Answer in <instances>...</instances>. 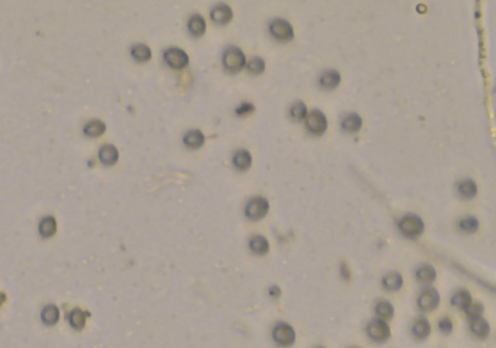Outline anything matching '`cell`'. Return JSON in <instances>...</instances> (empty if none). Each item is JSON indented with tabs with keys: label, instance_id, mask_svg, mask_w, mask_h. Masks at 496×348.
Masks as SVG:
<instances>
[{
	"label": "cell",
	"instance_id": "cell-24",
	"mask_svg": "<svg viewBox=\"0 0 496 348\" xmlns=\"http://www.w3.org/2000/svg\"><path fill=\"white\" fill-rule=\"evenodd\" d=\"M472 300H473L472 299V294H470L469 290H466V289H460V290H457L451 296V305L458 307V309H464Z\"/></svg>",
	"mask_w": 496,
	"mask_h": 348
},
{
	"label": "cell",
	"instance_id": "cell-37",
	"mask_svg": "<svg viewBox=\"0 0 496 348\" xmlns=\"http://www.w3.org/2000/svg\"><path fill=\"white\" fill-rule=\"evenodd\" d=\"M270 296L271 297H280L281 296V289L278 287V286H272V287H270Z\"/></svg>",
	"mask_w": 496,
	"mask_h": 348
},
{
	"label": "cell",
	"instance_id": "cell-33",
	"mask_svg": "<svg viewBox=\"0 0 496 348\" xmlns=\"http://www.w3.org/2000/svg\"><path fill=\"white\" fill-rule=\"evenodd\" d=\"M246 67H248L249 73L258 76V75H262L263 70H265V61H263V58H260V57H253V58L249 60Z\"/></svg>",
	"mask_w": 496,
	"mask_h": 348
},
{
	"label": "cell",
	"instance_id": "cell-12",
	"mask_svg": "<svg viewBox=\"0 0 496 348\" xmlns=\"http://www.w3.org/2000/svg\"><path fill=\"white\" fill-rule=\"evenodd\" d=\"M415 277L421 284H431L437 278V271L429 264H422L421 267H418V270L415 271Z\"/></svg>",
	"mask_w": 496,
	"mask_h": 348
},
{
	"label": "cell",
	"instance_id": "cell-34",
	"mask_svg": "<svg viewBox=\"0 0 496 348\" xmlns=\"http://www.w3.org/2000/svg\"><path fill=\"white\" fill-rule=\"evenodd\" d=\"M253 111H255L253 104H250V102H243V104H240L238 108H236V114H238L239 117H243V115L252 114Z\"/></svg>",
	"mask_w": 496,
	"mask_h": 348
},
{
	"label": "cell",
	"instance_id": "cell-3",
	"mask_svg": "<svg viewBox=\"0 0 496 348\" xmlns=\"http://www.w3.org/2000/svg\"><path fill=\"white\" fill-rule=\"evenodd\" d=\"M270 211V201L265 197H253L245 206V216L250 220H260Z\"/></svg>",
	"mask_w": 496,
	"mask_h": 348
},
{
	"label": "cell",
	"instance_id": "cell-25",
	"mask_svg": "<svg viewBox=\"0 0 496 348\" xmlns=\"http://www.w3.org/2000/svg\"><path fill=\"white\" fill-rule=\"evenodd\" d=\"M58 318H60V312L55 305H47L41 312V319L45 325H55L58 322Z\"/></svg>",
	"mask_w": 496,
	"mask_h": 348
},
{
	"label": "cell",
	"instance_id": "cell-38",
	"mask_svg": "<svg viewBox=\"0 0 496 348\" xmlns=\"http://www.w3.org/2000/svg\"><path fill=\"white\" fill-rule=\"evenodd\" d=\"M5 300H6V296H5V294H3V293H2V292H0V306H2V305H3V303H5Z\"/></svg>",
	"mask_w": 496,
	"mask_h": 348
},
{
	"label": "cell",
	"instance_id": "cell-29",
	"mask_svg": "<svg viewBox=\"0 0 496 348\" xmlns=\"http://www.w3.org/2000/svg\"><path fill=\"white\" fill-rule=\"evenodd\" d=\"M107 130V125L99 120H93L89 121L86 125H85V134L89 136V137H97V136H102L104 133Z\"/></svg>",
	"mask_w": 496,
	"mask_h": 348
},
{
	"label": "cell",
	"instance_id": "cell-1",
	"mask_svg": "<svg viewBox=\"0 0 496 348\" xmlns=\"http://www.w3.org/2000/svg\"><path fill=\"white\" fill-rule=\"evenodd\" d=\"M221 61H223V67L226 69V72L239 73L240 70H243L246 67V55L239 47L232 45V47L226 48V51L223 53Z\"/></svg>",
	"mask_w": 496,
	"mask_h": 348
},
{
	"label": "cell",
	"instance_id": "cell-30",
	"mask_svg": "<svg viewBox=\"0 0 496 348\" xmlns=\"http://www.w3.org/2000/svg\"><path fill=\"white\" fill-rule=\"evenodd\" d=\"M307 112H309V111H307V107H306V104L302 102V101L294 102L291 107H290V117H291L292 120L295 121L306 120Z\"/></svg>",
	"mask_w": 496,
	"mask_h": 348
},
{
	"label": "cell",
	"instance_id": "cell-20",
	"mask_svg": "<svg viewBox=\"0 0 496 348\" xmlns=\"http://www.w3.org/2000/svg\"><path fill=\"white\" fill-rule=\"evenodd\" d=\"M374 312L377 315V319H381V321L386 322L394 315V307L387 300H378L376 303V307H374Z\"/></svg>",
	"mask_w": 496,
	"mask_h": 348
},
{
	"label": "cell",
	"instance_id": "cell-28",
	"mask_svg": "<svg viewBox=\"0 0 496 348\" xmlns=\"http://www.w3.org/2000/svg\"><path fill=\"white\" fill-rule=\"evenodd\" d=\"M89 313H85L83 310L80 309H73L70 312V316H69V321H70V325L75 328L76 331H80L85 328V324H86V316Z\"/></svg>",
	"mask_w": 496,
	"mask_h": 348
},
{
	"label": "cell",
	"instance_id": "cell-5",
	"mask_svg": "<svg viewBox=\"0 0 496 348\" xmlns=\"http://www.w3.org/2000/svg\"><path fill=\"white\" fill-rule=\"evenodd\" d=\"M306 129H307V131H310V134H313V136H322L327 129L326 115L319 109H313L310 112H307Z\"/></svg>",
	"mask_w": 496,
	"mask_h": 348
},
{
	"label": "cell",
	"instance_id": "cell-11",
	"mask_svg": "<svg viewBox=\"0 0 496 348\" xmlns=\"http://www.w3.org/2000/svg\"><path fill=\"white\" fill-rule=\"evenodd\" d=\"M431 334V324L425 318H418L412 324V335L416 339H426Z\"/></svg>",
	"mask_w": 496,
	"mask_h": 348
},
{
	"label": "cell",
	"instance_id": "cell-2",
	"mask_svg": "<svg viewBox=\"0 0 496 348\" xmlns=\"http://www.w3.org/2000/svg\"><path fill=\"white\" fill-rule=\"evenodd\" d=\"M399 230L400 233L409 239H416L419 238L423 230H425V223L419 216L416 214H406L399 220Z\"/></svg>",
	"mask_w": 496,
	"mask_h": 348
},
{
	"label": "cell",
	"instance_id": "cell-18",
	"mask_svg": "<svg viewBox=\"0 0 496 348\" xmlns=\"http://www.w3.org/2000/svg\"><path fill=\"white\" fill-rule=\"evenodd\" d=\"M99 159L102 161L104 165L112 166V165L117 164V161H118V150L112 144H105L99 150Z\"/></svg>",
	"mask_w": 496,
	"mask_h": 348
},
{
	"label": "cell",
	"instance_id": "cell-19",
	"mask_svg": "<svg viewBox=\"0 0 496 348\" xmlns=\"http://www.w3.org/2000/svg\"><path fill=\"white\" fill-rule=\"evenodd\" d=\"M341 124H342V129L346 133H358L362 127V118L355 112H351V114H348L342 118Z\"/></svg>",
	"mask_w": 496,
	"mask_h": 348
},
{
	"label": "cell",
	"instance_id": "cell-23",
	"mask_svg": "<svg viewBox=\"0 0 496 348\" xmlns=\"http://www.w3.org/2000/svg\"><path fill=\"white\" fill-rule=\"evenodd\" d=\"M205 142L204 134L200 130H191L188 131L184 136V143L185 146H188L189 149H198L201 147Z\"/></svg>",
	"mask_w": 496,
	"mask_h": 348
},
{
	"label": "cell",
	"instance_id": "cell-7",
	"mask_svg": "<svg viewBox=\"0 0 496 348\" xmlns=\"http://www.w3.org/2000/svg\"><path fill=\"white\" fill-rule=\"evenodd\" d=\"M440 299H441V296L437 289L426 287L418 296V307L422 312H432L440 305Z\"/></svg>",
	"mask_w": 496,
	"mask_h": 348
},
{
	"label": "cell",
	"instance_id": "cell-17",
	"mask_svg": "<svg viewBox=\"0 0 496 348\" xmlns=\"http://www.w3.org/2000/svg\"><path fill=\"white\" fill-rule=\"evenodd\" d=\"M457 191L464 200H472L477 194V184L473 179H463L457 184Z\"/></svg>",
	"mask_w": 496,
	"mask_h": 348
},
{
	"label": "cell",
	"instance_id": "cell-9",
	"mask_svg": "<svg viewBox=\"0 0 496 348\" xmlns=\"http://www.w3.org/2000/svg\"><path fill=\"white\" fill-rule=\"evenodd\" d=\"M164 61H166V65L168 66H171L172 69H184V67H186V66L189 65V57H188V54L185 53L184 50H181V48H175V47H172V48H168L166 51H164Z\"/></svg>",
	"mask_w": 496,
	"mask_h": 348
},
{
	"label": "cell",
	"instance_id": "cell-6",
	"mask_svg": "<svg viewBox=\"0 0 496 348\" xmlns=\"http://www.w3.org/2000/svg\"><path fill=\"white\" fill-rule=\"evenodd\" d=\"M268 29H270L271 35L278 41H290L294 38V28L291 23L285 19L278 18V19L271 21Z\"/></svg>",
	"mask_w": 496,
	"mask_h": 348
},
{
	"label": "cell",
	"instance_id": "cell-21",
	"mask_svg": "<svg viewBox=\"0 0 496 348\" xmlns=\"http://www.w3.org/2000/svg\"><path fill=\"white\" fill-rule=\"evenodd\" d=\"M470 331L477 338H487L489 332H490V325L487 324L486 319L479 318L475 321H470Z\"/></svg>",
	"mask_w": 496,
	"mask_h": 348
},
{
	"label": "cell",
	"instance_id": "cell-39",
	"mask_svg": "<svg viewBox=\"0 0 496 348\" xmlns=\"http://www.w3.org/2000/svg\"><path fill=\"white\" fill-rule=\"evenodd\" d=\"M319 348H324V347H319Z\"/></svg>",
	"mask_w": 496,
	"mask_h": 348
},
{
	"label": "cell",
	"instance_id": "cell-31",
	"mask_svg": "<svg viewBox=\"0 0 496 348\" xmlns=\"http://www.w3.org/2000/svg\"><path fill=\"white\" fill-rule=\"evenodd\" d=\"M458 229L463 233H475V232H477V229H479V220L473 217V216L463 217L458 222Z\"/></svg>",
	"mask_w": 496,
	"mask_h": 348
},
{
	"label": "cell",
	"instance_id": "cell-15",
	"mask_svg": "<svg viewBox=\"0 0 496 348\" xmlns=\"http://www.w3.org/2000/svg\"><path fill=\"white\" fill-rule=\"evenodd\" d=\"M232 162H233V166L239 171H248L252 166V154L249 150L240 149L238 152H235Z\"/></svg>",
	"mask_w": 496,
	"mask_h": 348
},
{
	"label": "cell",
	"instance_id": "cell-36",
	"mask_svg": "<svg viewBox=\"0 0 496 348\" xmlns=\"http://www.w3.org/2000/svg\"><path fill=\"white\" fill-rule=\"evenodd\" d=\"M341 275H342L344 278H346V280L351 278V272H349V268H348V265H346L345 262L341 264Z\"/></svg>",
	"mask_w": 496,
	"mask_h": 348
},
{
	"label": "cell",
	"instance_id": "cell-32",
	"mask_svg": "<svg viewBox=\"0 0 496 348\" xmlns=\"http://www.w3.org/2000/svg\"><path fill=\"white\" fill-rule=\"evenodd\" d=\"M463 310L464 313H466V316H467L470 321H475V319L482 318V313H483V305L479 303V302H473V300H472L469 305L464 307Z\"/></svg>",
	"mask_w": 496,
	"mask_h": 348
},
{
	"label": "cell",
	"instance_id": "cell-13",
	"mask_svg": "<svg viewBox=\"0 0 496 348\" xmlns=\"http://www.w3.org/2000/svg\"><path fill=\"white\" fill-rule=\"evenodd\" d=\"M339 83H341V73L338 70H326L319 77V85L327 90L335 89Z\"/></svg>",
	"mask_w": 496,
	"mask_h": 348
},
{
	"label": "cell",
	"instance_id": "cell-16",
	"mask_svg": "<svg viewBox=\"0 0 496 348\" xmlns=\"http://www.w3.org/2000/svg\"><path fill=\"white\" fill-rule=\"evenodd\" d=\"M249 248L255 255H267L270 252V242L262 235H255L249 240Z\"/></svg>",
	"mask_w": 496,
	"mask_h": 348
},
{
	"label": "cell",
	"instance_id": "cell-14",
	"mask_svg": "<svg viewBox=\"0 0 496 348\" xmlns=\"http://www.w3.org/2000/svg\"><path fill=\"white\" fill-rule=\"evenodd\" d=\"M381 284H383V287H384L387 292H398V290L402 289V286H403V277H402L398 271L387 272V274L383 277Z\"/></svg>",
	"mask_w": 496,
	"mask_h": 348
},
{
	"label": "cell",
	"instance_id": "cell-26",
	"mask_svg": "<svg viewBox=\"0 0 496 348\" xmlns=\"http://www.w3.org/2000/svg\"><path fill=\"white\" fill-rule=\"evenodd\" d=\"M55 232H57V223H55V218L48 216V217H44L40 223V233L43 238H51L54 236Z\"/></svg>",
	"mask_w": 496,
	"mask_h": 348
},
{
	"label": "cell",
	"instance_id": "cell-22",
	"mask_svg": "<svg viewBox=\"0 0 496 348\" xmlns=\"http://www.w3.org/2000/svg\"><path fill=\"white\" fill-rule=\"evenodd\" d=\"M188 29L194 37L204 35L205 29H207V23H205L204 18L201 15H192L189 18V21H188Z\"/></svg>",
	"mask_w": 496,
	"mask_h": 348
},
{
	"label": "cell",
	"instance_id": "cell-8",
	"mask_svg": "<svg viewBox=\"0 0 496 348\" xmlns=\"http://www.w3.org/2000/svg\"><path fill=\"white\" fill-rule=\"evenodd\" d=\"M368 337L376 342H386L390 338V327L381 319H373L367 327Z\"/></svg>",
	"mask_w": 496,
	"mask_h": 348
},
{
	"label": "cell",
	"instance_id": "cell-35",
	"mask_svg": "<svg viewBox=\"0 0 496 348\" xmlns=\"http://www.w3.org/2000/svg\"><path fill=\"white\" fill-rule=\"evenodd\" d=\"M438 328L442 334H450L453 331V321L450 318H442L441 321L438 322Z\"/></svg>",
	"mask_w": 496,
	"mask_h": 348
},
{
	"label": "cell",
	"instance_id": "cell-27",
	"mask_svg": "<svg viewBox=\"0 0 496 348\" xmlns=\"http://www.w3.org/2000/svg\"><path fill=\"white\" fill-rule=\"evenodd\" d=\"M131 55L134 57V60H137L140 63H144V61H149L150 60L151 51L146 44H136L131 48Z\"/></svg>",
	"mask_w": 496,
	"mask_h": 348
},
{
	"label": "cell",
	"instance_id": "cell-10",
	"mask_svg": "<svg viewBox=\"0 0 496 348\" xmlns=\"http://www.w3.org/2000/svg\"><path fill=\"white\" fill-rule=\"evenodd\" d=\"M210 18L211 21L217 23V25H226L228 22L232 21L233 18V11L232 8L226 5V3H221V5H217L214 6L211 12H210Z\"/></svg>",
	"mask_w": 496,
	"mask_h": 348
},
{
	"label": "cell",
	"instance_id": "cell-4",
	"mask_svg": "<svg viewBox=\"0 0 496 348\" xmlns=\"http://www.w3.org/2000/svg\"><path fill=\"white\" fill-rule=\"evenodd\" d=\"M272 338L280 347H291L295 342V331L290 324L278 322L272 329Z\"/></svg>",
	"mask_w": 496,
	"mask_h": 348
}]
</instances>
